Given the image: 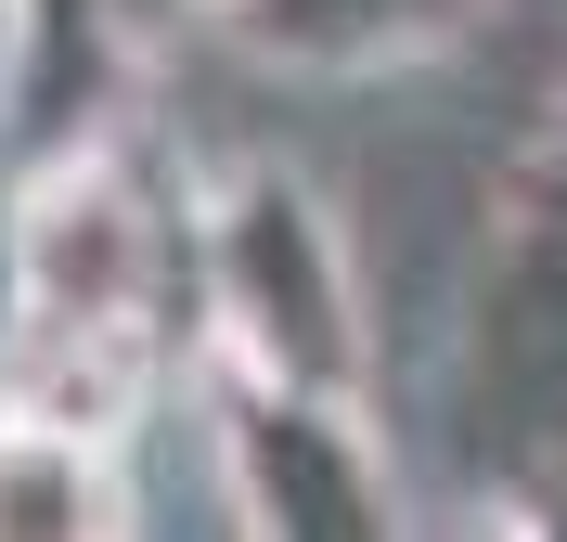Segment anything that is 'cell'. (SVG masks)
<instances>
[{
	"label": "cell",
	"mask_w": 567,
	"mask_h": 542,
	"mask_svg": "<svg viewBox=\"0 0 567 542\" xmlns=\"http://www.w3.org/2000/svg\"><path fill=\"white\" fill-rule=\"evenodd\" d=\"M194 324V207L142 130L65 155H13L0 194V427L130 452L168 349Z\"/></svg>",
	"instance_id": "1"
},
{
	"label": "cell",
	"mask_w": 567,
	"mask_h": 542,
	"mask_svg": "<svg viewBox=\"0 0 567 542\" xmlns=\"http://www.w3.org/2000/svg\"><path fill=\"white\" fill-rule=\"evenodd\" d=\"M194 349L233 388L374 400V285L322 168L233 155L194 181Z\"/></svg>",
	"instance_id": "2"
},
{
	"label": "cell",
	"mask_w": 567,
	"mask_h": 542,
	"mask_svg": "<svg viewBox=\"0 0 567 542\" xmlns=\"http://www.w3.org/2000/svg\"><path fill=\"white\" fill-rule=\"evenodd\" d=\"M207 478L233 542H425L361 400H284L207 375Z\"/></svg>",
	"instance_id": "3"
},
{
	"label": "cell",
	"mask_w": 567,
	"mask_h": 542,
	"mask_svg": "<svg viewBox=\"0 0 567 542\" xmlns=\"http://www.w3.org/2000/svg\"><path fill=\"white\" fill-rule=\"evenodd\" d=\"M491 27V0H233L219 39L271 78H310V91H374V78L452 65L464 39Z\"/></svg>",
	"instance_id": "4"
},
{
	"label": "cell",
	"mask_w": 567,
	"mask_h": 542,
	"mask_svg": "<svg viewBox=\"0 0 567 542\" xmlns=\"http://www.w3.org/2000/svg\"><path fill=\"white\" fill-rule=\"evenodd\" d=\"M555 324L567 336V91L542 104L529 155H516V181H503L491 207V272H477V361H516L529 336Z\"/></svg>",
	"instance_id": "5"
},
{
	"label": "cell",
	"mask_w": 567,
	"mask_h": 542,
	"mask_svg": "<svg viewBox=\"0 0 567 542\" xmlns=\"http://www.w3.org/2000/svg\"><path fill=\"white\" fill-rule=\"evenodd\" d=\"M0 542H142V478L104 439L0 427Z\"/></svg>",
	"instance_id": "6"
},
{
	"label": "cell",
	"mask_w": 567,
	"mask_h": 542,
	"mask_svg": "<svg viewBox=\"0 0 567 542\" xmlns=\"http://www.w3.org/2000/svg\"><path fill=\"white\" fill-rule=\"evenodd\" d=\"M464 542H542V530H529V517H516V504H491V517H477V530H464Z\"/></svg>",
	"instance_id": "7"
},
{
	"label": "cell",
	"mask_w": 567,
	"mask_h": 542,
	"mask_svg": "<svg viewBox=\"0 0 567 542\" xmlns=\"http://www.w3.org/2000/svg\"><path fill=\"white\" fill-rule=\"evenodd\" d=\"M181 13H207V27H219V13H233V0H181Z\"/></svg>",
	"instance_id": "8"
}]
</instances>
